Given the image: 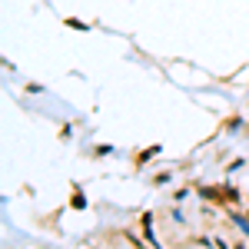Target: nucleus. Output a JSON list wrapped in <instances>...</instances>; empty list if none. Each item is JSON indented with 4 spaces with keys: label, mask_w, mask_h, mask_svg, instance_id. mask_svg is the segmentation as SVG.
<instances>
[]
</instances>
